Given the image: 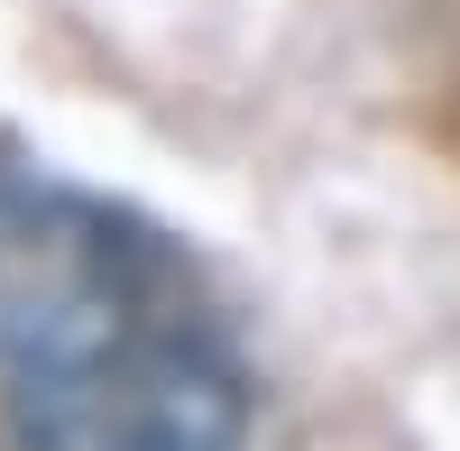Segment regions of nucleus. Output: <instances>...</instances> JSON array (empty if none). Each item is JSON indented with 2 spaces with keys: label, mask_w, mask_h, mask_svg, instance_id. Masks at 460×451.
Listing matches in <instances>:
<instances>
[{
  "label": "nucleus",
  "mask_w": 460,
  "mask_h": 451,
  "mask_svg": "<svg viewBox=\"0 0 460 451\" xmlns=\"http://www.w3.org/2000/svg\"><path fill=\"white\" fill-rule=\"evenodd\" d=\"M0 415L19 451H240L249 368L166 231L0 175Z\"/></svg>",
  "instance_id": "1"
}]
</instances>
